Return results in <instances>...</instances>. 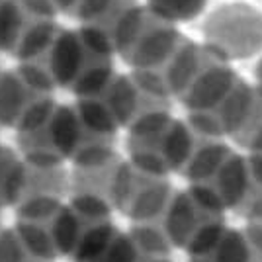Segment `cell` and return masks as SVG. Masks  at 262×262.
<instances>
[{
  "mask_svg": "<svg viewBox=\"0 0 262 262\" xmlns=\"http://www.w3.org/2000/svg\"><path fill=\"white\" fill-rule=\"evenodd\" d=\"M249 174V159L215 141L184 174L188 190L219 211H233Z\"/></svg>",
  "mask_w": 262,
  "mask_h": 262,
  "instance_id": "cell-1",
  "label": "cell"
},
{
  "mask_svg": "<svg viewBox=\"0 0 262 262\" xmlns=\"http://www.w3.org/2000/svg\"><path fill=\"white\" fill-rule=\"evenodd\" d=\"M172 249L192 254L223 229L225 213L211 208L190 190H174L163 215L157 219Z\"/></svg>",
  "mask_w": 262,
  "mask_h": 262,
  "instance_id": "cell-2",
  "label": "cell"
},
{
  "mask_svg": "<svg viewBox=\"0 0 262 262\" xmlns=\"http://www.w3.org/2000/svg\"><path fill=\"white\" fill-rule=\"evenodd\" d=\"M174 188L168 178L143 170L131 163L121 164L114 208L120 209L123 215L133 223H149L163 215Z\"/></svg>",
  "mask_w": 262,
  "mask_h": 262,
  "instance_id": "cell-3",
  "label": "cell"
},
{
  "mask_svg": "<svg viewBox=\"0 0 262 262\" xmlns=\"http://www.w3.org/2000/svg\"><path fill=\"white\" fill-rule=\"evenodd\" d=\"M176 33L178 32L170 20L163 18L149 6H137L121 30L116 51L127 65L135 69V73H139L153 65L176 37Z\"/></svg>",
  "mask_w": 262,
  "mask_h": 262,
  "instance_id": "cell-4",
  "label": "cell"
},
{
  "mask_svg": "<svg viewBox=\"0 0 262 262\" xmlns=\"http://www.w3.org/2000/svg\"><path fill=\"white\" fill-rule=\"evenodd\" d=\"M204 32L209 47L225 59L251 57L262 47V16L245 4L223 6L209 16Z\"/></svg>",
  "mask_w": 262,
  "mask_h": 262,
  "instance_id": "cell-5",
  "label": "cell"
},
{
  "mask_svg": "<svg viewBox=\"0 0 262 262\" xmlns=\"http://www.w3.org/2000/svg\"><path fill=\"white\" fill-rule=\"evenodd\" d=\"M231 75L233 71L227 59L217 49L209 45L192 43L178 75L172 96L180 100L190 112L208 98L211 92H215Z\"/></svg>",
  "mask_w": 262,
  "mask_h": 262,
  "instance_id": "cell-6",
  "label": "cell"
},
{
  "mask_svg": "<svg viewBox=\"0 0 262 262\" xmlns=\"http://www.w3.org/2000/svg\"><path fill=\"white\" fill-rule=\"evenodd\" d=\"M251 94V86L235 73L204 102L190 110L188 121L211 137L231 135Z\"/></svg>",
  "mask_w": 262,
  "mask_h": 262,
  "instance_id": "cell-7",
  "label": "cell"
},
{
  "mask_svg": "<svg viewBox=\"0 0 262 262\" xmlns=\"http://www.w3.org/2000/svg\"><path fill=\"white\" fill-rule=\"evenodd\" d=\"M188 262H262V254L249 243L243 229L225 225L206 245L188 254Z\"/></svg>",
  "mask_w": 262,
  "mask_h": 262,
  "instance_id": "cell-8",
  "label": "cell"
},
{
  "mask_svg": "<svg viewBox=\"0 0 262 262\" xmlns=\"http://www.w3.org/2000/svg\"><path fill=\"white\" fill-rule=\"evenodd\" d=\"M229 137L249 151H254L262 145V92L258 88H251L249 100Z\"/></svg>",
  "mask_w": 262,
  "mask_h": 262,
  "instance_id": "cell-9",
  "label": "cell"
},
{
  "mask_svg": "<svg viewBox=\"0 0 262 262\" xmlns=\"http://www.w3.org/2000/svg\"><path fill=\"white\" fill-rule=\"evenodd\" d=\"M57 33H59V28L53 24V20H37L32 26L24 28L14 53H18V57L22 59L24 63L35 61V59L39 61L49 51V47L53 43Z\"/></svg>",
  "mask_w": 262,
  "mask_h": 262,
  "instance_id": "cell-10",
  "label": "cell"
},
{
  "mask_svg": "<svg viewBox=\"0 0 262 262\" xmlns=\"http://www.w3.org/2000/svg\"><path fill=\"white\" fill-rule=\"evenodd\" d=\"M26 108V86L20 77L6 73L0 75V123H18Z\"/></svg>",
  "mask_w": 262,
  "mask_h": 262,
  "instance_id": "cell-11",
  "label": "cell"
},
{
  "mask_svg": "<svg viewBox=\"0 0 262 262\" xmlns=\"http://www.w3.org/2000/svg\"><path fill=\"white\" fill-rule=\"evenodd\" d=\"M24 28V10L18 0H2L0 2V49L14 51L20 41Z\"/></svg>",
  "mask_w": 262,
  "mask_h": 262,
  "instance_id": "cell-12",
  "label": "cell"
},
{
  "mask_svg": "<svg viewBox=\"0 0 262 262\" xmlns=\"http://www.w3.org/2000/svg\"><path fill=\"white\" fill-rule=\"evenodd\" d=\"M16 237H18V241H20V245H22L24 249H28L37 260L49 262L51 258L57 256L49 229L41 227V223L22 221Z\"/></svg>",
  "mask_w": 262,
  "mask_h": 262,
  "instance_id": "cell-13",
  "label": "cell"
},
{
  "mask_svg": "<svg viewBox=\"0 0 262 262\" xmlns=\"http://www.w3.org/2000/svg\"><path fill=\"white\" fill-rule=\"evenodd\" d=\"M55 108H57V106L51 102V98H47V96H37V100L26 104L22 116H20V120H18V127H20L24 133L43 131L45 125L51 120V116H53Z\"/></svg>",
  "mask_w": 262,
  "mask_h": 262,
  "instance_id": "cell-14",
  "label": "cell"
},
{
  "mask_svg": "<svg viewBox=\"0 0 262 262\" xmlns=\"http://www.w3.org/2000/svg\"><path fill=\"white\" fill-rule=\"evenodd\" d=\"M206 0H149V8L170 22L192 20L204 10Z\"/></svg>",
  "mask_w": 262,
  "mask_h": 262,
  "instance_id": "cell-15",
  "label": "cell"
},
{
  "mask_svg": "<svg viewBox=\"0 0 262 262\" xmlns=\"http://www.w3.org/2000/svg\"><path fill=\"white\" fill-rule=\"evenodd\" d=\"M20 80L24 82V86H30L33 90H37V94L45 96L47 90L53 88V78L49 75L45 63H35V61H28L22 65V73H20Z\"/></svg>",
  "mask_w": 262,
  "mask_h": 262,
  "instance_id": "cell-16",
  "label": "cell"
},
{
  "mask_svg": "<svg viewBox=\"0 0 262 262\" xmlns=\"http://www.w3.org/2000/svg\"><path fill=\"white\" fill-rule=\"evenodd\" d=\"M24 247L16 235L2 233L0 235V262H22Z\"/></svg>",
  "mask_w": 262,
  "mask_h": 262,
  "instance_id": "cell-17",
  "label": "cell"
},
{
  "mask_svg": "<svg viewBox=\"0 0 262 262\" xmlns=\"http://www.w3.org/2000/svg\"><path fill=\"white\" fill-rule=\"evenodd\" d=\"M24 12H30L37 20H51L57 12L53 0H18Z\"/></svg>",
  "mask_w": 262,
  "mask_h": 262,
  "instance_id": "cell-18",
  "label": "cell"
},
{
  "mask_svg": "<svg viewBox=\"0 0 262 262\" xmlns=\"http://www.w3.org/2000/svg\"><path fill=\"white\" fill-rule=\"evenodd\" d=\"M243 233L252 247L262 254V215L252 221H247V227L243 229Z\"/></svg>",
  "mask_w": 262,
  "mask_h": 262,
  "instance_id": "cell-19",
  "label": "cell"
},
{
  "mask_svg": "<svg viewBox=\"0 0 262 262\" xmlns=\"http://www.w3.org/2000/svg\"><path fill=\"white\" fill-rule=\"evenodd\" d=\"M249 159H251V163L258 168L262 172V145L260 147H256L254 151H251V155H249Z\"/></svg>",
  "mask_w": 262,
  "mask_h": 262,
  "instance_id": "cell-20",
  "label": "cell"
},
{
  "mask_svg": "<svg viewBox=\"0 0 262 262\" xmlns=\"http://www.w3.org/2000/svg\"><path fill=\"white\" fill-rule=\"evenodd\" d=\"M256 78H258V84H260L258 90L262 92V61H260V65H258V69H256Z\"/></svg>",
  "mask_w": 262,
  "mask_h": 262,
  "instance_id": "cell-21",
  "label": "cell"
},
{
  "mask_svg": "<svg viewBox=\"0 0 262 262\" xmlns=\"http://www.w3.org/2000/svg\"><path fill=\"white\" fill-rule=\"evenodd\" d=\"M157 262H172L170 258H166V260H157Z\"/></svg>",
  "mask_w": 262,
  "mask_h": 262,
  "instance_id": "cell-22",
  "label": "cell"
},
{
  "mask_svg": "<svg viewBox=\"0 0 262 262\" xmlns=\"http://www.w3.org/2000/svg\"><path fill=\"white\" fill-rule=\"evenodd\" d=\"M0 157H2V149H0Z\"/></svg>",
  "mask_w": 262,
  "mask_h": 262,
  "instance_id": "cell-23",
  "label": "cell"
},
{
  "mask_svg": "<svg viewBox=\"0 0 262 262\" xmlns=\"http://www.w3.org/2000/svg\"><path fill=\"white\" fill-rule=\"evenodd\" d=\"M0 2H2V0H0Z\"/></svg>",
  "mask_w": 262,
  "mask_h": 262,
  "instance_id": "cell-24",
  "label": "cell"
}]
</instances>
